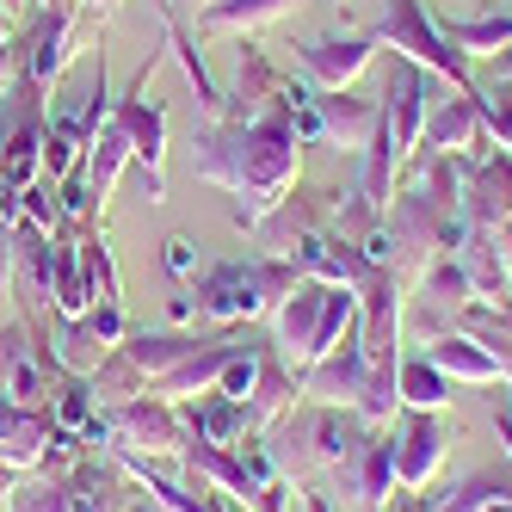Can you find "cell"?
Returning <instances> with one entry per match:
<instances>
[{"mask_svg": "<svg viewBox=\"0 0 512 512\" xmlns=\"http://www.w3.org/2000/svg\"><path fill=\"white\" fill-rule=\"evenodd\" d=\"M68 31H75L68 7H56L50 19H38V31H31L25 56H31V81H38V87H50V81L62 75V62H68Z\"/></svg>", "mask_w": 512, "mask_h": 512, "instance_id": "6da1fadb", "label": "cell"}, {"mask_svg": "<svg viewBox=\"0 0 512 512\" xmlns=\"http://www.w3.org/2000/svg\"><path fill=\"white\" fill-rule=\"evenodd\" d=\"M0 371H7V395H13V401H38V395H44L38 358H31L19 340H7V346H0Z\"/></svg>", "mask_w": 512, "mask_h": 512, "instance_id": "7a4b0ae2", "label": "cell"}, {"mask_svg": "<svg viewBox=\"0 0 512 512\" xmlns=\"http://www.w3.org/2000/svg\"><path fill=\"white\" fill-rule=\"evenodd\" d=\"M327 81H340V75H352V68L364 62V44H315V56H309Z\"/></svg>", "mask_w": 512, "mask_h": 512, "instance_id": "3957f363", "label": "cell"}, {"mask_svg": "<svg viewBox=\"0 0 512 512\" xmlns=\"http://www.w3.org/2000/svg\"><path fill=\"white\" fill-rule=\"evenodd\" d=\"M278 7H284V0H229V7H216L210 19L216 25H241V19H272Z\"/></svg>", "mask_w": 512, "mask_h": 512, "instance_id": "277c9868", "label": "cell"}, {"mask_svg": "<svg viewBox=\"0 0 512 512\" xmlns=\"http://www.w3.org/2000/svg\"><path fill=\"white\" fill-rule=\"evenodd\" d=\"M56 414H62V426H81L87 420V389H62V408Z\"/></svg>", "mask_w": 512, "mask_h": 512, "instance_id": "5b68a950", "label": "cell"}, {"mask_svg": "<svg viewBox=\"0 0 512 512\" xmlns=\"http://www.w3.org/2000/svg\"><path fill=\"white\" fill-rule=\"evenodd\" d=\"M167 266H173V272H192V247L173 241V247H167Z\"/></svg>", "mask_w": 512, "mask_h": 512, "instance_id": "8992f818", "label": "cell"}, {"mask_svg": "<svg viewBox=\"0 0 512 512\" xmlns=\"http://www.w3.org/2000/svg\"><path fill=\"white\" fill-rule=\"evenodd\" d=\"M0 266H7V223H0Z\"/></svg>", "mask_w": 512, "mask_h": 512, "instance_id": "52a82bcc", "label": "cell"}, {"mask_svg": "<svg viewBox=\"0 0 512 512\" xmlns=\"http://www.w3.org/2000/svg\"><path fill=\"white\" fill-rule=\"evenodd\" d=\"M93 7H99V13H112V7H118V0H93Z\"/></svg>", "mask_w": 512, "mask_h": 512, "instance_id": "ba28073f", "label": "cell"}, {"mask_svg": "<svg viewBox=\"0 0 512 512\" xmlns=\"http://www.w3.org/2000/svg\"><path fill=\"white\" fill-rule=\"evenodd\" d=\"M0 7H7V13H13V7H25V0H0Z\"/></svg>", "mask_w": 512, "mask_h": 512, "instance_id": "9c48e42d", "label": "cell"}]
</instances>
